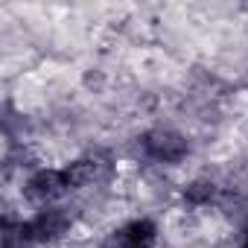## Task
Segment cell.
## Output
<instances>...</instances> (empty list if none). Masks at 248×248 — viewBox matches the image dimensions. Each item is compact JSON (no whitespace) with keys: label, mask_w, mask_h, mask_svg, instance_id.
Returning a JSON list of instances; mask_svg holds the SVG:
<instances>
[{"label":"cell","mask_w":248,"mask_h":248,"mask_svg":"<svg viewBox=\"0 0 248 248\" xmlns=\"http://www.w3.org/2000/svg\"><path fill=\"white\" fill-rule=\"evenodd\" d=\"M140 149L146 152V158L158 161V164H181L190 155V143L184 135L172 132V129H155L146 132L140 138Z\"/></svg>","instance_id":"6da1fadb"},{"label":"cell","mask_w":248,"mask_h":248,"mask_svg":"<svg viewBox=\"0 0 248 248\" xmlns=\"http://www.w3.org/2000/svg\"><path fill=\"white\" fill-rule=\"evenodd\" d=\"M70 231V216L59 207H44L32 219L21 222V233L27 242H56Z\"/></svg>","instance_id":"7a4b0ae2"},{"label":"cell","mask_w":248,"mask_h":248,"mask_svg":"<svg viewBox=\"0 0 248 248\" xmlns=\"http://www.w3.org/2000/svg\"><path fill=\"white\" fill-rule=\"evenodd\" d=\"M27 190H30V196L38 199V202H56V199H62L70 187H67L64 170H38V172L27 181Z\"/></svg>","instance_id":"3957f363"},{"label":"cell","mask_w":248,"mask_h":248,"mask_svg":"<svg viewBox=\"0 0 248 248\" xmlns=\"http://www.w3.org/2000/svg\"><path fill=\"white\" fill-rule=\"evenodd\" d=\"M62 170H64V178H67L70 190H82L96 178V161H91V158H79V161H73Z\"/></svg>","instance_id":"277c9868"},{"label":"cell","mask_w":248,"mask_h":248,"mask_svg":"<svg viewBox=\"0 0 248 248\" xmlns=\"http://www.w3.org/2000/svg\"><path fill=\"white\" fill-rule=\"evenodd\" d=\"M213 196H216V184L213 181H190L184 187V202L190 207H204V204L213 202Z\"/></svg>","instance_id":"5b68a950"},{"label":"cell","mask_w":248,"mask_h":248,"mask_svg":"<svg viewBox=\"0 0 248 248\" xmlns=\"http://www.w3.org/2000/svg\"><path fill=\"white\" fill-rule=\"evenodd\" d=\"M239 248H248V236H245V239H242V245H239Z\"/></svg>","instance_id":"8992f818"},{"label":"cell","mask_w":248,"mask_h":248,"mask_svg":"<svg viewBox=\"0 0 248 248\" xmlns=\"http://www.w3.org/2000/svg\"><path fill=\"white\" fill-rule=\"evenodd\" d=\"M146 248H149V245H146Z\"/></svg>","instance_id":"52a82bcc"}]
</instances>
